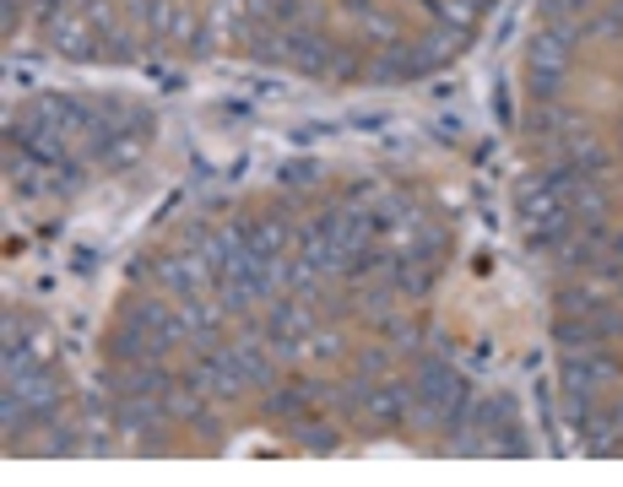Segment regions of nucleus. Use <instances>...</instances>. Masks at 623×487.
<instances>
[{"label": "nucleus", "instance_id": "f8f14e48", "mask_svg": "<svg viewBox=\"0 0 623 487\" xmlns=\"http://www.w3.org/2000/svg\"><path fill=\"white\" fill-rule=\"evenodd\" d=\"M619 27H623V0H619V5H613V16L602 22V33H619Z\"/></svg>", "mask_w": 623, "mask_h": 487}, {"label": "nucleus", "instance_id": "f257e3e1", "mask_svg": "<svg viewBox=\"0 0 623 487\" xmlns=\"http://www.w3.org/2000/svg\"><path fill=\"white\" fill-rule=\"evenodd\" d=\"M570 54H575V27L570 22H553L548 33H537L531 44V93L537 98H553L564 71H570Z\"/></svg>", "mask_w": 623, "mask_h": 487}, {"label": "nucleus", "instance_id": "20e7f679", "mask_svg": "<svg viewBox=\"0 0 623 487\" xmlns=\"http://www.w3.org/2000/svg\"><path fill=\"white\" fill-rule=\"evenodd\" d=\"M244 239H250V255H261V260H277V255L288 249V228H283L277 217L250 222V228H244Z\"/></svg>", "mask_w": 623, "mask_h": 487}, {"label": "nucleus", "instance_id": "6e6552de", "mask_svg": "<svg viewBox=\"0 0 623 487\" xmlns=\"http://www.w3.org/2000/svg\"><path fill=\"white\" fill-rule=\"evenodd\" d=\"M299 434H304V450H320V455H331V450H336V434H331L325 423H304Z\"/></svg>", "mask_w": 623, "mask_h": 487}, {"label": "nucleus", "instance_id": "ddd939ff", "mask_svg": "<svg viewBox=\"0 0 623 487\" xmlns=\"http://www.w3.org/2000/svg\"><path fill=\"white\" fill-rule=\"evenodd\" d=\"M22 11V0H5V27H11V16Z\"/></svg>", "mask_w": 623, "mask_h": 487}, {"label": "nucleus", "instance_id": "f03ea898", "mask_svg": "<svg viewBox=\"0 0 623 487\" xmlns=\"http://www.w3.org/2000/svg\"><path fill=\"white\" fill-rule=\"evenodd\" d=\"M613 379V357L602 346H580V352H564V395H580L591 401L602 385Z\"/></svg>", "mask_w": 623, "mask_h": 487}, {"label": "nucleus", "instance_id": "39448f33", "mask_svg": "<svg viewBox=\"0 0 623 487\" xmlns=\"http://www.w3.org/2000/svg\"><path fill=\"white\" fill-rule=\"evenodd\" d=\"M228 352H233V363H239V374H244V385H266V379H272V357H266V346H261L255 336H244V341H233Z\"/></svg>", "mask_w": 623, "mask_h": 487}, {"label": "nucleus", "instance_id": "9b49d317", "mask_svg": "<svg viewBox=\"0 0 623 487\" xmlns=\"http://www.w3.org/2000/svg\"><path fill=\"white\" fill-rule=\"evenodd\" d=\"M314 173L310 168H304V162H293V168H288V173H283V184H293V190H299V184H310Z\"/></svg>", "mask_w": 623, "mask_h": 487}, {"label": "nucleus", "instance_id": "7ed1b4c3", "mask_svg": "<svg viewBox=\"0 0 623 487\" xmlns=\"http://www.w3.org/2000/svg\"><path fill=\"white\" fill-rule=\"evenodd\" d=\"M407 406H412V390H407V385H380V390H363V412H369L374 423H396Z\"/></svg>", "mask_w": 623, "mask_h": 487}, {"label": "nucleus", "instance_id": "9d476101", "mask_svg": "<svg viewBox=\"0 0 623 487\" xmlns=\"http://www.w3.org/2000/svg\"><path fill=\"white\" fill-rule=\"evenodd\" d=\"M586 5H591V0H542V11H548L553 22H564L570 11H586Z\"/></svg>", "mask_w": 623, "mask_h": 487}, {"label": "nucleus", "instance_id": "1a4fd4ad", "mask_svg": "<svg viewBox=\"0 0 623 487\" xmlns=\"http://www.w3.org/2000/svg\"><path fill=\"white\" fill-rule=\"evenodd\" d=\"M559 304H564V315H591V309H597V299H591V293H564Z\"/></svg>", "mask_w": 623, "mask_h": 487}, {"label": "nucleus", "instance_id": "0eeeda50", "mask_svg": "<svg viewBox=\"0 0 623 487\" xmlns=\"http://www.w3.org/2000/svg\"><path fill=\"white\" fill-rule=\"evenodd\" d=\"M586 320H591V330H597V341H608V336H623V309H613V304H597Z\"/></svg>", "mask_w": 623, "mask_h": 487}, {"label": "nucleus", "instance_id": "423d86ee", "mask_svg": "<svg viewBox=\"0 0 623 487\" xmlns=\"http://www.w3.org/2000/svg\"><path fill=\"white\" fill-rule=\"evenodd\" d=\"M310 395H314V385H299V390H283V395H272L266 406H272V417H299Z\"/></svg>", "mask_w": 623, "mask_h": 487}]
</instances>
